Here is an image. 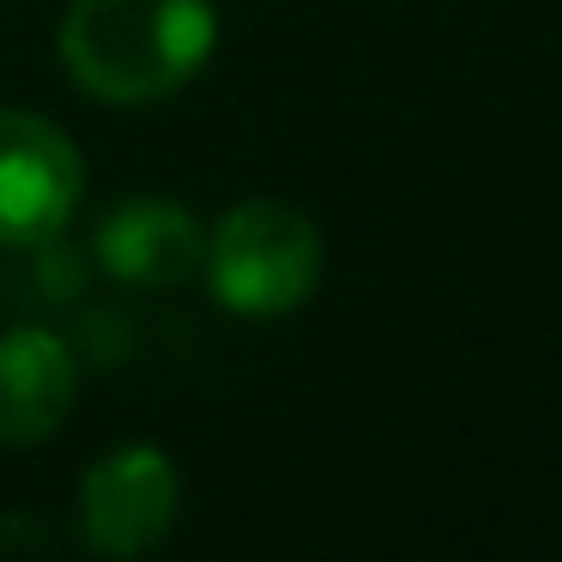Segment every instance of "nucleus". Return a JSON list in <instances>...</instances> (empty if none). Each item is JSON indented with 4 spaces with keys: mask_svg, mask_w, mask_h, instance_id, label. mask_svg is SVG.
Returning a JSON list of instances; mask_svg holds the SVG:
<instances>
[{
    "mask_svg": "<svg viewBox=\"0 0 562 562\" xmlns=\"http://www.w3.org/2000/svg\"><path fill=\"white\" fill-rule=\"evenodd\" d=\"M206 279L224 308L248 321H279L303 308L321 284V231L284 200H243L206 243Z\"/></svg>",
    "mask_w": 562,
    "mask_h": 562,
    "instance_id": "obj_2",
    "label": "nucleus"
},
{
    "mask_svg": "<svg viewBox=\"0 0 562 562\" xmlns=\"http://www.w3.org/2000/svg\"><path fill=\"white\" fill-rule=\"evenodd\" d=\"M79 151L31 110H0V243L37 248L67 231L79 206Z\"/></svg>",
    "mask_w": 562,
    "mask_h": 562,
    "instance_id": "obj_3",
    "label": "nucleus"
},
{
    "mask_svg": "<svg viewBox=\"0 0 562 562\" xmlns=\"http://www.w3.org/2000/svg\"><path fill=\"white\" fill-rule=\"evenodd\" d=\"M212 0H74L61 19V61L103 103H158L206 67Z\"/></svg>",
    "mask_w": 562,
    "mask_h": 562,
    "instance_id": "obj_1",
    "label": "nucleus"
},
{
    "mask_svg": "<svg viewBox=\"0 0 562 562\" xmlns=\"http://www.w3.org/2000/svg\"><path fill=\"white\" fill-rule=\"evenodd\" d=\"M176 508H182L176 465L151 441H127V448L103 453L86 472V490H79L86 544L98 557H146L176 526Z\"/></svg>",
    "mask_w": 562,
    "mask_h": 562,
    "instance_id": "obj_4",
    "label": "nucleus"
},
{
    "mask_svg": "<svg viewBox=\"0 0 562 562\" xmlns=\"http://www.w3.org/2000/svg\"><path fill=\"white\" fill-rule=\"evenodd\" d=\"M74 345H61L49 327L0 333V441L7 448H31V441L55 436L74 412Z\"/></svg>",
    "mask_w": 562,
    "mask_h": 562,
    "instance_id": "obj_5",
    "label": "nucleus"
},
{
    "mask_svg": "<svg viewBox=\"0 0 562 562\" xmlns=\"http://www.w3.org/2000/svg\"><path fill=\"white\" fill-rule=\"evenodd\" d=\"M200 255H206V236L194 212L158 194L122 200L98 231V260L122 284H182L200 267Z\"/></svg>",
    "mask_w": 562,
    "mask_h": 562,
    "instance_id": "obj_6",
    "label": "nucleus"
}]
</instances>
